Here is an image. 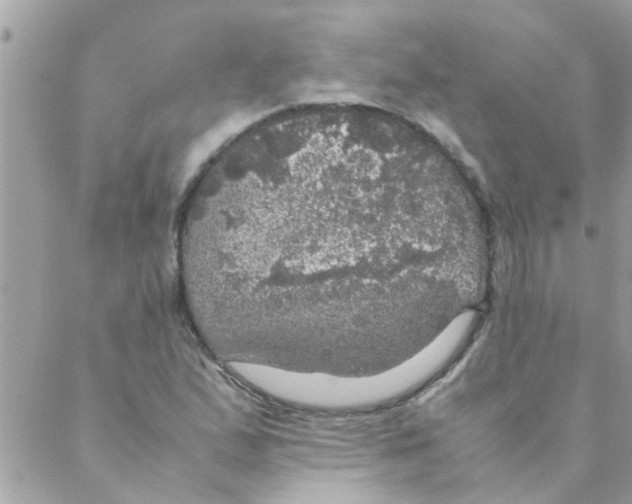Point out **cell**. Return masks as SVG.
<instances>
[{
	"instance_id": "1",
	"label": "cell",
	"mask_w": 632,
	"mask_h": 504,
	"mask_svg": "<svg viewBox=\"0 0 632 504\" xmlns=\"http://www.w3.org/2000/svg\"><path fill=\"white\" fill-rule=\"evenodd\" d=\"M377 138L355 121L309 117L249 131L205 181L192 260L212 305L241 320L333 333L368 317Z\"/></svg>"
}]
</instances>
